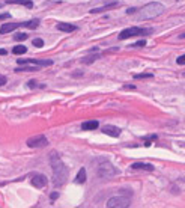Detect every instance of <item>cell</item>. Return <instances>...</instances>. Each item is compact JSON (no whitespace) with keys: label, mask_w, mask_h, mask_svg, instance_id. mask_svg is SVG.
<instances>
[{"label":"cell","mask_w":185,"mask_h":208,"mask_svg":"<svg viewBox=\"0 0 185 208\" xmlns=\"http://www.w3.org/2000/svg\"><path fill=\"white\" fill-rule=\"evenodd\" d=\"M93 163H95V173L99 178H111L119 173V169H116L107 158H98Z\"/></svg>","instance_id":"cell-3"},{"label":"cell","mask_w":185,"mask_h":208,"mask_svg":"<svg viewBox=\"0 0 185 208\" xmlns=\"http://www.w3.org/2000/svg\"><path fill=\"white\" fill-rule=\"evenodd\" d=\"M47 143H48V140L42 134H38V136L27 139V146L29 148H44V146H47Z\"/></svg>","instance_id":"cell-6"},{"label":"cell","mask_w":185,"mask_h":208,"mask_svg":"<svg viewBox=\"0 0 185 208\" xmlns=\"http://www.w3.org/2000/svg\"><path fill=\"white\" fill-rule=\"evenodd\" d=\"M98 127H99L98 121H87V122L81 124V128H83V130H96Z\"/></svg>","instance_id":"cell-16"},{"label":"cell","mask_w":185,"mask_h":208,"mask_svg":"<svg viewBox=\"0 0 185 208\" xmlns=\"http://www.w3.org/2000/svg\"><path fill=\"white\" fill-rule=\"evenodd\" d=\"M47 183H48V178H47L45 175H42V173H36L32 176V185L36 187V188H42V187H45Z\"/></svg>","instance_id":"cell-8"},{"label":"cell","mask_w":185,"mask_h":208,"mask_svg":"<svg viewBox=\"0 0 185 208\" xmlns=\"http://www.w3.org/2000/svg\"><path fill=\"white\" fill-rule=\"evenodd\" d=\"M27 84H29V88H30V89H35L36 86H38V81H36V80H30Z\"/></svg>","instance_id":"cell-27"},{"label":"cell","mask_w":185,"mask_h":208,"mask_svg":"<svg viewBox=\"0 0 185 208\" xmlns=\"http://www.w3.org/2000/svg\"><path fill=\"white\" fill-rule=\"evenodd\" d=\"M0 54H2V56L6 54V50H5V48H0Z\"/></svg>","instance_id":"cell-33"},{"label":"cell","mask_w":185,"mask_h":208,"mask_svg":"<svg viewBox=\"0 0 185 208\" xmlns=\"http://www.w3.org/2000/svg\"><path fill=\"white\" fill-rule=\"evenodd\" d=\"M136 12H137L136 8H129V9L127 11V14H128V15H132V14H136Z\"/></svg>","instance_id":"cell-30"},{"label":"cell","mask_w":185,"mask_h":208,"mask_svg":"<svg viewBox=\"0 0 185 208\" xmlns=\"http://www.w3.org/2000/svg\"><path fill=\"white\" fill-rule=\"evenodd\" d=\"M115 6H117V2L110 3V5H107V6H103V8H93V9H90V14H99V12L108 11V9H111V8H115Z\"/></svg>","instance_id":"cell-14"},{"label":"cell","mask_w":185,"mask_h":208,"mask_svg":"<svg viewBox=\"0 0 185 208\" xmlns=\"http://www.w3.org/2000/svg\"><path fill=\"white\" fill-rule=\"evenodd\" d=\"M152 33V29H143V27H128L125 30H122L119 33V39H128L131 36H137V35H146Z\"/></svg>","instance_id":"cell-4"},{"label":"cell","mask_w":185,"mask_h":208,"mask_svg":"<svg viewBox=\"0 0 185 208\" xmlns=\"http://www.w3.org/2000/svg\"><path fill=\"white\" fill-rule=\"evenodd\" d=\"M27 38H29V35L23 33V32H21V33H17L15 36H14V39H15V41H26Z\"/></svg>","instance_id":"cell-22"},{"label":"cell","mask_w":185,"mask_h":208,"mask_svg":"<svg viewBox=\"0 0 185 208\" xmlns=\"http://www.w3.org/2000/svg\"><path fill=\"white\" fill-rule=\"evenodd\" d=\"M8 18H11V14H9V12L0 14V21H3V20H8Z\"/></svg>","instance_id":"cell-25"},{"label":"cell","mask_w":185,"mask_h":208,"mask_svg":"<svg viewBox=\"0 0 185 208\" xmlns=\"http://www.w3.org/2000/svg\"><path fill=\"white\" fill-rule=\"evenodd\" d=\"M162 12H164V6H162L161 3L152 2V3L145 5V6L137 12L136 18H137V20H150V18H155V17L161 15Z\"/></svg>","instance_id":"cell-2"},{"label":"cell","mask_w":185,"mask_h":208,"mask_svg":"<svg viewBox=\"0 0 185 208\" xmlns=\"http://www.w3.org/2000/svg\"><path fill=\"white\" fill-rule=\"evenodd\" d=\"M56 29L60 30V32H74V30H77V27L74 26V24H69V23H59L56 26Z\"/></svg>","instance_id":"cell-12"},{"label":"cell","mask_w":185,"mask_h":208,"mask_svg":"<svg viewBox=\"0 0 185 208\" xmlns=\"http://www.w3.org/2000/svg\"><path fill=\"white\" fill-rule=\"evenodd\" d=\"M6 3H15V5H24L27 8H33V2L32 0H5Z\"/></svg>","instance_id":"cell-15"},{"label":"cell","mask_w":185,"mask_h":208,"mask_svg":"<svg viewBox=\"0 0 185 208\" xmlns=\"http://www.w3.org/2000/svg\"><path fill=\"white\" fill-rule=\"evenodd\" d=\"M124 89H136V86H134V84H125Z\"/></svg>","instance_id":"cell-31"},{"label":"cell","mask_w":185,"mask_h":208,"mask_svg":"<svg viewBox=\"0 0 185 208\" xmlns=\"http://www.w3.org/2000/svg\"><path fill=\"white\" fill-rule=\"evenodd\" d=\"M6 83H8V79H6L5 76H2V74H0V86H5Z\"/></svg>","instance_id":"cell-28"},{"label":"cell","mask_w":185,"mask_h":208,"mask_svg":"<svg viewBox=\"0 0 185 208\" xmlns=\"http://www.w3.org/2000/svg\"><path fill=\"white\" fill-rule=\"evenodd\" d=\"M15 72H33V71H38V65H32V67H26V65H23V67H18V68L14 69Z\"/></svg>","instance_id":"cell-17"},{"label":"cell","mask_w":185,"mask_h":208,"mask_svg":"<svg viewBox=\"0 0 185 208\" xmlns=\"http://www.w3.org/2000/svg\"><path fill=\"white\" fill-rule=\"evenodd\" d=\"M81 74H83L81 71H77V72H74V74H72V77H80Z\"/></svg>","instance_id":"cell-32"},{"label":"cell","mask_w":185,"mask_h":208,"mask_svg":"<svg viewBox=\"0 0 185 208\" xmlns=\"http://www.w3.org/2000/svg\"><path fill=\"white\" fill-rule=\"evenodd\" d=\"M26 51H27L26 46H15L12 48V54H24Z\"/></svg>","instance_id":"cell-19"},{"label":"cell","mask_w":185,"mask_h":208,"mask_svg":"<svg viewBox=\"0 0 185 208\" xmlns=\"http://www.w3.org/2000/svg\"><path fill=\"white\" fill-rule=\"evenodd\" d=\"M32 42H33V46H35V47H38V48L44 47V41H42L41 38H35V39L32 41Z\"/></svg>","instance_id":"cell-23"},{"label":"cell","mask_w":185,"mask_h":208,"mask_svg":"<svg viewBox=\"0 0 185 208\" xmlns=\"http://www.w3.org/2000/svg\"><path fill=\"white\" fill-rule=\"evenodd\" d=\"M18 27H23V23H3L0 26V35L9 33V32L18 29Z\"/></svg>","instance_id":"cell-9"},{"label":"cell","mask_w":185,"mask_h":208,"mask_svg":"<svg viewBox=\"0 0 185 208\" xmlns=\"http://www.w3.org/2000/svg\"><path fill=\"white\" fill-rule=\"evenodd\" d=\"M96 59H98V54H90V56H86V58H83V59H81V62L89 65V63H93Z\"/></svg>","instance_id":"cell-20"},{"label":"cell","mask_w":185,"mask_h":208,"mask_svg":"<svg viewBox=\"0 0 185 208\" xmlns=\"http://www.w3.org/2000/svg\"><path fill=\"white\" fill-rule=\"evenodd\" d=\"M132 171H148V172H152L155 167L150 164V163H132L129 166Z\"/></svg>","instance_id":"cell-11"},{"label":"cell","mask_w":185,"mask_h":208,"mask_svg":"<svg viewBox=\"0 0 185 208\" xmlns=\"http://www.w3.org/2000/svg\"><path fill=\"white\" fill-rule=\"evenodd\" d=\"M50 197H51V201H56L59 197V192H53V193L50 195Z\"/></svg>","instance_id":"cell-29"},{"label":"cell","mask_w":185,"mask_h":208,"mask_svg":"<svg viewBox=\"0 0 185 208\" xmlns=\"http://www.w3.org/2000/svg\"><path fill=\"white\" fill-rule=\"evenodd\" d=\"M153 77V74H150V72H143V74H134V79L136 80H140V79H152Z\"/></svg>","instance_id":"cell-21"},{"label":"cell","mask_w":185,"mask_h":208,"mask_svg":"<svg viewBox=\"0 0 185 208\" xmlns=\"http://www.w3.org/2000/svg\"><path fill=\"white\" fill-rule=\"evenodd\" d=\"M145 46H146V41L141 39V41H137V42H134L132 46H129V47H132V48H139V47H145Z\"/></svg>","instance_id":"cell-24"},{"label":"cell","mask_w":185,"mask_h":208,"mask_svg":"<svg viewBox=\"0 0 185 208\" xmlns=\"http://www.w3.org/2000/svg\"><path fill=\"white\" fill-rule=\"evenodd\" d=\"M129 197H124V196H115L110 197L107 201V207L108 208H127L129 207Z\"/></svg>","instance_id":"cell-5"},{"label":"cell","mask_w":185,"mask_h":208,"mask_svg":"<svg viewBox=\"0 0 185 208\" xmlns=\"http://www.w3.org/2000/svg\"><path fill=\"white\" fill-rule=\"evenodd\" d=\"M86 178H87V173H86V169L84 167H81L78 173H77V176H75V181L78 183V184H84L86 183Z\"/></svg>","instance_id":"cell-13"},{"label":"cell","mask_w":185,"mask_h":208,"mask_svg":"<svg viewBox=\"0 0 185 208\" xmlns=\"http://www.w3.org/2000/svg\"><path fill=\"white\" fill-rule=\"evenodd\" d=\"M39 20L35 18V20H30V21H24L23 23V27H27V29H36L38 26H39Z\"/></svg>","instance_id":"cell-18"},{"label":"cell","mask_w":185,"mask_h":208,"mask_svg":"<svg viewBox=\"0 0 185 208\" xmlns=\"http://www.w3.org/2000/svg\"><path fill=\"white\" fill-rule=\"evenodd\" d=\"M179 38H181V39H185V33H182V35H179Z\"/></svg>","instance_id":"cell-34"},{"label":"cell","mask_w":185,"mask_h":208,"mask_svg":"<svg viewBox=\"0 0 185 208\" xmlns=\"http://www.w3.org/2000/svg\"><path fill=\"white\" fill-rule=\"evenodd\" d=\"M103 133L107 136H111V137H119L120 136V128L116 127V125H104Z\"/></svg>","instance_id":"cell-10"},{"label":"cell","mask_w":185,"mask_h":208,"mask_svg":"<svg viewBox=\"0 0 185 208\" xmlns=\"http://www.w3.org/2000/svg\"><path fill=\"white\" fill-rule=\"evenodd\" d=\"M48 162H50V166L53 169V184L56 187L63 185L66 183V180H68V167L65 166V163L62 162L60 155L56 151H53L50 154Z\"/></svg>","instance_id":"cell-1"},{"label":"cell","mask_w":185,"mask_h":208,"mask_svg":"<svg viewBox=\"0 0 185 208\" xmlns=\"http://www.w3.org/2000/svg\"><path fill=\"white\" fill-rule=\"evenodd\" d=\"M18 65H38V67H51L53 65V60H39V59H18L17 60Z\"/></svg>","instance_id":"cell-7"},{"label":"cell","mask_w":185,"mask_h":208,"mask_svg":"<svg viewBox=\"0 0 185 208\" xmlns=\"http://www.w3.org/2000/svg\"><path fill=\"white\" fill-rule=\"evenodd\" d=\"M176 62H178L179 65H185V54H182V56H179V58L176 59Z\"/></svg>","instance_id":"cell-26"}]
</instances>
